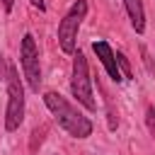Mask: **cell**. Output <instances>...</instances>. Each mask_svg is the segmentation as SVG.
<instances>
[{
    "label": "cell",
    "mask_w": 155,
    "mask_h": 155,
    "mask_svg": "<svg viewBox=\"0 0 155 155\" xmlns=\"http://www.w3.org/2000/svg\"><path fill=\"white\" fill-rule=\"evenodd\" d=\"M124 5H126V12H128V19H131L133 29H136L138 34H143V31H145V15H143V2H140V0H124Z\"/></svg>",
    "instance_id": "obj_7"
},
{
    "label": "cell",
    "mask_w": 155,
    "mask_h": 155,
    "mask_svg": "<svg viewBox=\"0 0 155 155\" xmlns=\"http://www.w3.org/2000/svg\"><path fill=\"white\" fill-rule=\"evenodd\" d=\"M70 90H73V97L90 111L97 109V102L92 97V87H90V73H87V61L85 56L78 51L73 56V73H70Z\"/></svg>",
    "instance_id": "obj_4"
},
{
    "label": "cell",
    "mask_w": 155,
    "mask_h": 155,
    "mask_svg": "<svg viewBox=\"0 0 155 155\" xmlns=\"http://www.w3.org/2000/svg\"><path fill=\"white\" fill-rule=\"evenodd\" d=\"M19 61H22V70H24V78H27L29 87L34 92H39V85H41V65H39V46H36V41H34L31 34H24L22 36Z\"/></svg>",
    "instance_id": "obj_5"
},
{
    "label": "cell",
    "mask_w": 155,
    "mask_h": 155,
    "mask_svg": "<svg viewBox=\"0 0 155 155\" xmlns=\"http://www.w3.org/2000/svg\"><path fill=\"white\" fill-rule=\"evenodd\" d=\"M44 104L51 109V114L56 116V121H58V126L68 133V136H73V138H87L90 133H92V121L87 119V116H82L65 97H61L58 92H46L44 94Z\"/></svg>",
    "instance_id": "obj_1"
},
{
    "label": "cell",
    "mask_w": 155,
    "mask_h": 155,
    "mask_svg": "<svg viewBox=\"0 0 155 155\" xmlns=\"http://www.w3.org/2000/svg\"><path fill=\"white\" fill-rule=\"evenodd\" d=\"M24 121V87L15 68L7 70V109H5V128L17 131Z\"/></svg>",
    "instance_id": "obj_2"
},
{
    "label": "cell",
    "mask_w": 155,
    "mask_h": 155,
    "mask_svg": "<svg viewBox=\"0 0 155 155\" xmlns=\"http://www.w3.org/2000/svg\"><path fill=\"white\" fill-rule=\"evenodd\" d=\"M7 70L10 68H5V56H0V80H7Z\"/></svg>",
    "instance_id": "obj_10"
},
{
    "label": "cell",
    "mask_w": 155,
    "mask_h": 155,
    "mask_svg": "<svg viewBox=\"0 0 155 155\" xmlns=\"http://www.w3.org/2000/svg\"><path fill=\"white\" fill-rule=\"evenodd\" d=\"M87 15V0H75L73 7L65 12V17L58 24V44L65 53H75V44H78V29L82 24Z\"/></svg>",
    "instance_id": "obj_3"
},
{
    "label": "cell",
    "mask_w": 155,
    "mask_h": 155,
    "mask_svg": "<svg viewBox=\"0 0 155 155\" xmlns=\"http://www.w3.org/2000/svg\"><path fill=\"white\" fill-rule=\"evenodd\" d=\"M114 58H116V65H119V73H124V78H133V73H131V63H128V58L121 53V51H116L114 53Z\"/></svg>",
    "instance_id": "obj_8"
},
{
    "label": "cell",
    "mask_w": 155,
    "mask_h": 155,
    "mask_svg": "<svg viewBox=\"0 0 155 155\" xmlns=\"http://www.w3.org/2000/svg\"><path fill=\"white\" fill-rule=\"evenodd\" d=\"M12 2H15V0H2V7H5V12H10V10H12Z\"/></svg>",
    "instance_id": "obj_12"
},
{
    "label": "cell",
    "mask_w": 155,
    "mask_h": 155,
    "mask_svg": "<svg viewBox=\"0 0 155 155\" xmlns=\"http://www.w3.org/2000/svg\"><path fill=\"white\" fill-rule=\"evenodd\" d=\"M145 121H148V128H150V133L155 136V107H153V104L145 109Z\"/></svg>",
    "instance_id": "obj_9"
},
{
    "label": "cell",
    "mask_w": 155,
    "mask_h": 155,
    "mask_svg": "<svg viewBox=\"0 0 155 155\" xmlns=\"http://www.w3.org/2000/svg\"><path fill=\"white\" fill-rule=\"evenodd\" d=\"M92 51L97 53V58L102 61V65L107 68V75L114 80V82H121V73H119V65H116V58H114V51L107 41H94L92 44Z\"/></svg>",
    "instance_id": "obj_6"
},
{
    "label": "cell",
    "mask_w": 155,
    "mask_h": 155,
    "mask_svg": "<svg viewBox=\"0 0 155 155\" xmlns=\"http://www.w3.org/2000/svg\"><path fill=\"white\" fill-rule=\"evenodd\" d=\"M34 7H39V10H46V5H44V0H29Z\"/></svg>",
    "instance_id": "obj_11"
}]
</instances>
